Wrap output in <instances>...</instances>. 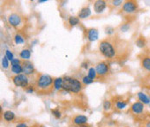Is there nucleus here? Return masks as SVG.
I'll return each instance as SVG.
<instances>
[{
	"label": "nucleus",
	"mask_w": 150,
	"mask_h": 127,
	"mask_svg": "<svg viewBox=\"0 0 150 127\" xmlns=\"http://www.w3.org/2000/svg\"><path fill=\"white\" fill-rule=\"evenodd\" d=\"M54 87V79L44 74H40L38 75L36 83H35V89L39 93H50L52 91Z\"/></svg>",
	"instance_id": "obj_1"
},
{
	"label": "nucleus",
	"mask_w": 150,
	"mask_h": 127,
	"mask_svg": "<svg viewBox=\"0 0 150 127\" xmlns=\"http://www.w3.org/2000/svg\"><path fill=\"white\" fill-rule=\"evenodd\" d=\"M63 89L67 92L78 93L83 89V83L76 78L65 76L63 78Z\"/></svg>",
	"instance_id": "obj_2"
},
{
	"label": "nucleus",
	"mask_w": 150,
	"mask_h": 127,
	"mask_svg": "<svg viewBox=\"0 0 150 127\" xmlns=\"http://www.w3.org/2000/svg\"><path fill=\"white\" fill-rule=\"evenodd\" d=\"M99 50L101 54L108 59H112L116 56L117 50L114 43L109 40H103L99 43Z\"/></svg>",
	"instance_id": "obj_3"
},
{
	"label": "nucleus",
	"mask_w": 150,
	"mask_h": 127,
	"mask_svg": "<svg viewBox=\"0 0 150 127\" xmlns=\"http://www.w3.org/2000/svg\"><path fill=\"white\" fill-rule=\"evenodd\" d=\"M12 82L18 87H27L29 84V78L24 74L14 75L11 77Z\"/></svg>",
	"instance_id": "obj_4"
},
{
	"label": "nucleus",
	"mask_w": 150,
	"mask_h": 127,
	"mask_svg": "<svg viewBox=\"0 0 150 127\" xmlns=\"http://www.w3.org/2000/svg\"><path fill=\"white\" fill-rule=\"evenodd\" d=\"M95 68H96L97 75L100 76V77L106 76L108 74V72H109V66L105 62H101L97 63L96 65Z\"/></svg>",
	"instance_id": "obj_5"
},
{
	"label": "nucleus",
	"mask_w": 150,
	"mask_h": 127,
	"mask_svg": "<svg viewBox=\"0 0 150 127\" xmlns=\"http://www.w3.org/2000/svg\"><path fill=\"white\" fill-rule=\"evenodd\" d=\"M138 9V4L134 1H126L122 4V11L127 14H132Z\"/></svg>",
	"instance_id": "obj_6"
},
{
	"label": "nucleus",
	"mask_w": 150,
	"mask_h": 127,
	"mask_svg": "<svg viewBox=\"0 0 150 127\" xmlns=\"http://www.w3.org/2000/svg\"><path fill=\"white\" fill-rule=\"evenodd\" d=\"M8 22L9 23L14 27V28H18L20 27L23 23V18L18 13H12L9 16L8 18Z\"/></svg>",
	"instance_id": "obj_7"
},
{
	"label": "nucleus",
	"mask_w": 150,
	"mask_h": 127,
	"mask_svg": "<svg viewBox=\"0 0 150 127\" xmlns=\"http://www.w3.org/2000/svg\"><path fill=\"white\" fill-rule=\"evenodd\" d=\"M22 67H23V73L27 76L33 74L35 72L34 65L30 61H23L22 62Z\"/></svg>",
	"instance_id": "obj_8"
},
{
	"label": "nucleus",
	"mask_w": 150,
	"mask_h": 127,
	"mask_svg": "<svg viewBox=\"0 0 150 127\" xmlns=\"http://www.w3.org/2000/svg\"><path fill=\"white\" fill-rule=\"evenodd\" d=\"M107 7V2L103 0H97L94 3V11L96 13H103Z\"/></svg>",
	"instance_id": "obj_9"
},
{
	"label": "nucleus",
	"mask_w": 150,
	"mask_h": 127,
	"mask_svg": "<svg viewBox=\"0 0 150 127\" xmlns=\"http://www.w3.org/2000/svg\"><path fill=\"white\" fill-rule=\"evenodd\" d=\"M86 36L89 42H95L99 38V32L96 29L91 28L86 30Z\"/></svg>",
	"instance_id": "obj_10"
},
{
	"label": "nucleus",
	"mask_w": 150,
	"mask_h": 127,
	"mask_svg": "<svg viewBox=\"0 0 150 127\" xmlns=\"http://www.w3.org/2000/svg\"><path fill=\"white\" fill-rule=\"evenodd\" d=\"M131 111L134 114H141V113H142L143 111H144V104H142L140 101L134 102L131 106Z\"/></svg>",
	"instance_id": "obj_11"
},
{
	"label": "nucleus",
	"mask_w": 150,
	"mask_h": 127,
	"mask_svg": "<svg viewBox=\"0 0 150 127\" xmlns=\"http://www.w3.org/2000/svg\"><path fill=\"white\" fill-rule=\"evenodd\" d=\"M88 122V118L84 115H76L73 119V123L76 126H84Z\"/></svg>",
	"instance_id": "obj_12"
},
{
	"label": "nucleus",
	"mask_w": 150,
	"mask_h": 127,
	"mask_svg": "<svg viewBox=\"0 0 150 127\" xmlns=\"http://www.w3.org/2000/svg\"><path fill=\"white\" fill-rule=\"evenodd\" d=\"M91 15V10L89 9V7L86 6L81 9V11L78 12V18L80 19H85L87 18H88Z\"/></svg>",
	"instance_id": "obj_13"
},
{
	"label": "nucleus",
	"mask_w": 150,
	"mask_h": 127,
	"mask_svg": "<svg viewBox=\"0 0 150 127\" xmlns=\"http://www.w3.org/2000/svg\"><path fill=\"white\" fill-rule=\"evenodd\" d=\"M137 97H138L140 102H142V104H144V105H150V97H149L143 92H139L137 93Z\"/></svg>",
	"instance_id": "obj_14"
},
{
	"label": "nucleus",
	"mask_w": 150,
	"mask_h": 127,
	"mask_svg": "<svg viewBox=\"0 0 150 127\" xmlns=\"http://www.w3.org/2000/svg\"><path fill=\"white\" fill-rule=\"evenodd\" d=\"M4 116V119L7 122H11L15 119V113L11 111H5L3 113Z\"/></svg>",
	"instance_id": "obj_15"
},
{
	"label": "nucleus",
	"mask_w": 150,
	"mask_h": 127,
	"mask_svg": "<svg viewBox=\"0 0 150 127\" xmlns=\"http://www.w3.org/2000/svg\"><path fill=\"white\" fill-rule=\"evenodd\" d=\"M19 56H20V58L23 59V61H29V59L31 56V52L28 48L23 49L21 52L19 53Z\"/></svg>",
	"instance_id": "obj_16"
},
{
	"label": "nucleus",
	"mask_w": 150,
	"mask_h": 127,
	"mask_svg": "<svg viewBox=\"0 0 150 127\" xmlns=\"http://www.w3.org/2000/svg\"><path fill=\"white\" fill-rule=\"evenodd\" d=\"M142 67L150 72V57L149 56H146V57H143L142 60Z\"/></svg>",
	"instance_id": "obj_17"
},
{
	"label": "nucleus",
	"mask_w": 150,
	"mask_h": 127,
	"mask_svg": "<svg viewBox=\"0 0 150 127\" xmlns=\"http://www.w3.org/2000/svg\"><path fill=\"white\" fill-rule=\"evenodd\" d=\"M11 72H12L15 75L21 74V73H23V67H22V64L15 65V66H11Z\"/></svg>",
	"instance_id": "obj_18"
},
{
	"label": "nucleus",
	"mask_w": 150,
	"mask_h": 127,
	"mask_svg": "<svg viewBox=\"0 0 150 127\" xmlns=\"http://www.w3.org/2000/svg\"><path fill=\"white\" fill-rule=\"evenodd\" d=\"M54 88L56 90L63 89V78L62 77L54 79Z\"/></svg>",
	"instance_id": "obj_19"
},
{
	"label": "nucleus",
	"mask_w": 150,
	"mask_h": 127,
	"mask_svg": "<svg viewBox=\"0 0 150 127\" xmlns=\"http://www.w3.org/2000/svg\"><path fill=\"white\" fill-rule=\"evenodd\" d=\"M68 22L70 26H76L77 25L79 22H80V18L78 17H69V20H68Z\"/></svg>",
	"instance_id": "obj_20"
},
{
	"label": "nucleus",
	"mask_w": 150,
	"mask_h": 127,
	"mask_svg": "<svg viewBox=\"0 0 150 127\" xmlns=\"http://www.w3.org/2000/svg\"><path fill=\"white\" fill-rule=\"evenodd\" d=\"M88 76L91 80H93V81H94V79H96V76H97V74H96V68H94V67H90V68L88 69Z\"/></svg>",
	"instance_id": "obj_21"
},
{
	"label": "nucleus",
	"mask_w": 150,
	"mask_h": 127,
	"mask_svg": "<svg viewBox=\"0 0 150 127\" xmlns=\"http://www.w3.org/2000/svg\"><path fill=\"white\" fill-rule=\"evenodd\" d=\"M135 44H136V46H137L138 48H145V47H146V41H145V39H144V38H142V37H139V38L136 40Z\"/></svg>",
	"instance_id": "obj_22"
},
{
	"label": "nucleus",
	"mask_w": 150,
	"mask_h": 127,
	"mask_svg": "<svg viewBox=\"0 0 150 127\" xmlns=\"http://www.w3.org/2000/svg\"><path fill=\"white\" fill-rule=\"evenodd\" d=\"M127 106H128V102H127V101H124V100H119V101H117L116 104H115L116 108L119 109V110L124 109L125 107H127Z\"/></svg>",
	"instance_id": "obj_23"
},
{
	"label": "nucleus",
	"mask_w": 150,
	"mask_h": 127,
	"mask_svg": "<svg viewBox=\"0 0 150 127\" xmlns=\"http://www.w3.org/2000/svg\"><path fill=\"white\" fill-rule=\"evenodd\" d=\"M14 42L16 44H23L24 42V39L19 34H16L14 36Z\"/></svg>",
	"instance_id": "obj_24"
},
{
	"label": "nucleus",
	"mask_w": 150,
	"mask_h": 127,
	"mask_svg": "<svg viewBox=\"0 0 150 127\" xmlns=\"http://www.w3.org/2000/svg\"><path fill=\"white\" fill-rule=\"evenodd\" d=\"M51 113L57 119H61V117H62V113H61V112L58 109H51Z\"/></svg>",
	"instance_id": "obj_25"
},
{
	"label": "nucleus",
	"mask_w": 150,
	"mask_h": 127,
	"mask_svg": "<svg viewBox=\"0 0 150 127\" xmlns=\"http://www.w3.org/2000/svg\"><path fill=\"white\" fill-rule=\"evenodd\" d=\"M9 60L7 59V57L4 55L3 58H2V67L4 68V69H7L8 67H9Z\"/></svg>",
	"instance_id": "obj_26"
},
{
	"label": "nucleus",
	"mask_w": 150,
	"mask_h": 127,
	"mask_svg": "<svg viewBox=\"0 0 150 127\" xmlns=\"http://www.w3.org/2000/svg\"><path fill=\"white\" fill-rule=\"evenodd\" d=\"M93 80H91L88 75H86L84 77H83V79H82V83L84 85H90L93 83Z\"/></svg>",
	"instance_id": "obj_27"
},
{
	"label": "nucleus",
	"mask_w": 150,
	"mask_h": 127,
	"mask_svg": "<svg viewBox=\"0 0 150 127\" xmlns=\"http://www.w3.org/2000/svg\"><path fill=\"white\" fill-rule=\"evenodd\" d=\"M5 56H6V57H7V59H8L9 61H11V62L14 59L13 53H12L11 50H9V49L5 50Z\"/></svg>",
	"instance_id": "obj_28"
},
{
	"label": "nucleus",
	"mask_w": 150,
	"mask_h": 127,
	"mask_svg": "<svg viewBox=\"0 0 150 127\" xmlns=\"http://www.w3.org/2000/svg\"><path fill=\"white\" fill-rule=\"evenodd\" d=\"M111 107H112V103L109 100L104 101V103H103V109H104V111H108Z\"/></svg>",
	"instance_id": "obj_29"
},
{
	"label": "nucleus",
	"mask_w": 150,
	"mask_h": 127,
	"mask_svg": "<svg viewBox=\"0 0 150 127\" xmlns=\"http://www.w3.org/2000/svg\"><path fill=\"white\" fill-rule=\"evenodd\" d=\"M129 29H130V25H129V23H125V24H122V25L121 26V30H122V32H127V31H129Z\"/></svg>",
	"instance_id": "obj_30"
},
{
	"label": "nucleus",
	"mask_w": 150,
	"mask_h": 127,
	"mask_svg": "<svg viewBox=\"0 0 150 127\" xmlns=\"http://www.w3.org/2000/svg\"><path fill=\"white\" fill-rule=\"evenodd\" d=\"M11 66H15V65H19V64H21V62H20V60L19 59H17V58H14L11 62Z\"/></svg>",
	"instance_id": "obj_31"
},
{
	"label": "nucleus",
	"mask_w": 150,
	"mask_h": 127,
	"mask_svg": "<svg viewBox=\"0 0 150 127\" xmlns=\"http://www.w3.org/2000/svg\"><path fill=\"white\" fill-rule=\"evenodd\" d=\"M114 31H115L114 28H112L110 26H108V27L106 28V33H107L108 35H112L114 33Z\"/></svg>",
	"instance_id": "obj_32"
},
{
	"label": "nucleus",
	"mask_w": 150,
	"mask_h": 127,
	"mask_svg": "<svg viewBox=\"0 0 150 127\" xmlns=\"http://www.w3.org/2000/svg\"><path fill=\"white\" fill-rule=\"evenodd\" d=\"M35 91V86H29L27 88H26V92L28 93H33Z\"/></svg>",
	"instance_id": "obj_33"
},
{
	"label": "nucleus",
	"mask_w": 150,
	"mask_h": 127,
	"mask_svg": "<svg viewBox=\"0 0 150 127\" xmlns=\"http://www.w3.org/2000/svg\"><path fill=\"white\" fill-rule=\"evenodd\" d=\"M112 3V4L114 5V6H119V5H121L122 4V1H121V0H115V1H112L111 2Z\"/></svg>",
	"instance_id": "obj_34"
},
{
	"label": "nucleus",
	"mask_w": 150,
	"mask_h": 127,
	"mask_svg": "<svg viewBox=\"0 0 150 127\" xmlns=\"http://www.w3.org/2000/svg\"><path fill=\"white\" fill-rule=\"evenodd\" d=\"M16 127H28L27 126V125L26 124H24V123H19V124H18Z\"/></svg>",
	"instance_id": "obj_35"
},
{
	"label": "nucleus",
	"mask_w": 150,
	"mask_h": 127,
	"mask_svg": "<svg viewBox=\"0 0 150 127\" xmlns=\"http://www.w3.org/2000/svg\"><path fill=\"white\" fill-rule=\"evenodd\" d=\"M82 67H83V68L87 69V68H88V63H87V62H83V63H82Z\"/></svg>",
	"instance_id": "obj_36"
},
{
	"label": "nucleus",
	"mask_w": 150,
	"mask_h": 127,
	"mask_svg": "<svg viewBox=\"0 0 150 127\" xmlns=\"http://www.w3.org/2000/svg\"><path fill=\"white\" fill-rule=\"evenodd\" d=\"M145 127H150V121H149V122H147V124H146V126H145Z\"/></svg>",
	"instance_id": "obj_37"
},
{
	"label": "nucleus",
	"mask_w": 150,
	"mask_h": 127,
	"mask_svg": "<svg viewBox=\"0 0 150 127\" xmlns=\"http://www.w3.org/2000/svg\"><path fill=\"white\" fill-rule=\"evenodd\" d=\"M46 2V0H39L38 1V3H45Z\"/></svg>",
	"instance_id": "obj_38"
},
{
	"label": "nucleus",
	"mask_w": 150,
	"mask_h": 127,
	"mask_svg": "<svg viewBox=\"0 0 150 127\" xmlns=\"http://www.w3.org/2000/svg\"><path fill=\"white\" fill-rule=\"evenodd\" d=\"M75 127H88V126H75Z\"/></svg>",
	"instance_id": "obj_39"
}]
</instances>
